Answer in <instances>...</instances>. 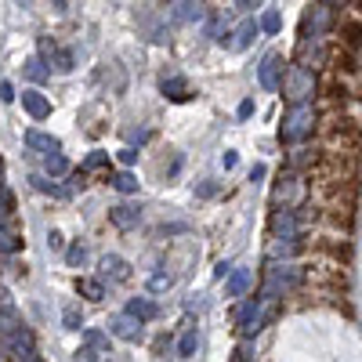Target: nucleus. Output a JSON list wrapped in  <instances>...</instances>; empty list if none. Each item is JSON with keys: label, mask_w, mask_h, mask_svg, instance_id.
Returning a JSON list of instances; mask_svg holds the SVG:
<instances>
[{"label": "nucleus", "mask_w": 362, "mask_h": 362, "mask_svg": "<svg viewBox=\"0 0 362 362\" xmlns=\"http://www.w3.org/2000/svg\"><path fill=\"white\" fill-rule=\"evenodd\" d=\"M300 279H305V268L300 264H268V276H264V286H261V300H279V297H290Z\"/></svg>", "instance_id": "nucleus-1"}, {"label": "nucleus", "mask_w": 362, "mask_h": 362, "mask_svg": "<svg viewBox=\"0 0 362 362\" xmlns=\"http://www.w3.org/2000/svg\"><path fill=\"white\" fill-rule=\"evenodd\" d=\"M283 95L290 105H312L315 90H319V80H315V69L312 66H290L286 76H283Z\"/></svg>", "instance_id": "nucleus-2"}, {"label": "nucleus", "mask_w": 362, "mask_h": 362, "mask_svg": "<svg viewBox=\"0 0 362 362\" xmlns=\"http://www.w3.org/2000/svg\"><path fill=\"white\" fill-rule=\"evenodd\" d=\"M312 131H315V109L312 105H290L283 112V124H279V141L283 145L305 141V138H312Z\"/></svg>", "instance_id": "nucleus-3"}, {"label": "nucleus", "mask_w": 362, "mask_h": 362, "mask_svg": "<svg viewBox=\"0 0 362 362\" xmlns=\"http://www.w3.org/2000/svg\"><path fill=\"white\" fill-rule=\"evenodd\" d=\"M283 76H286V58L283 54H264L261 58V66H257V80H261V87H268V90H279L283 87Z\"/></svg>", "instance_id": "nucleus-4"}, {"label": "nucleus", "mask_w": 362, "mask_h": 362, "mask_svg": "<svg viewBox=\"0 0 362 362\" xmlns=\"http://www.w3.org/2000/svg\"><path fill=\"white\" fill-rule=\"evenodd\" d=\"M300 250H305V243H300V235H276L272 239V247H268V261L272 264H290Z\"/></svg>", "instance_id": "nucleus-5"}, {"label": "nucleus", "mask_w": 362, "mask_h": 362, "mask_svg": "<svg viewBox=\"0 0 362 362\" xmlns=\"http://www.w3.org/2000/svg\"><path fill=\"white\" fill-rule=\"evenodd\" d=\"M268 225H272V232H276V235H297L300 232V210H293V206L272 210Z\"/></svg>", "instance_id": "nucleus-6"}, {"label": "nucleus", "mask_w": 362, "mask_h": 362, "mask_svg": "<svg viewBox=\"0 0 362 362\" xmlns=\"http://www.w3.org/2000/svg\"><path fill=\"white\" fill-rule=\"evenodd\" d=\"M109 334L112 337H119V341H141V322L138 319H131L127 312H119V315H112V322H109Z\"/></svg>", "instance_id": "nucleus-7"}, {"label": "nucleus", "mask_w": 362, "mask_h": 362, "mask_svg": "<svg viewBox=\"0 0 362 362\" xmlns=\"http://www.w3.org/2000/svg\"><path fill=\"white\" fill-rule=\"evenodd\" d=\"M160 87H163V95H167L170 102H189V98H192V87H189V80L181 76V73H163Z\"/></svg>", "instance_id": "nucleus-8"}, {"label": "nucleus", "mask_w": 362, "mask_h": 362, "mask_svg": "<svg viewBox=\"0 0 362 362\" xmlns=\"http://www.w3.org/2000/svg\"><path fill=\"white\" fill-rule=\"evenodd\" d=\"M102 279H109V283L131 279V264L119 257V254H105V257H102Z\"/></svg>", "instance_id": "nucleus-9"}, {"label": "nucleus", "mask_w": 362, "mask_h": 362, "mask_svg": "<svg viewBox=\"0 0 362 362\" xmlns=\"http://www.w3.org/2000/svg\"><path fill=\"white\" fill-rule=\"evenodd\" d=\"M22 109L33 119H47L51 116V102L40 95V90H22Z\"/></svg>", "instance_id": "nucleus-10"}, {"label": "nucleus", "mask_w": 362, "mask_h": 362, "mask_svg": "<svg viewBox=\"0 0 362 362\" xmlns=\"http://www.w3.org/2000/svg\"><path fill=\"white\" fill-rule=\"evenodd\" d=\"M109 221H112L116 228H134V225L141 221V210L131 206V203H119V206L109 210Z\"/></svg>", "instance_id": "nucleus-11"}, {"label": "nucleus", "mask_w": 362, "mask_h": 362, "mask_svg": "<svg viewBox=\"0 0 362 362\" xmlns=\"http://www.w3.org/2000/svg\"><path fill=\"white\" fill-rule=\"evenodd\" d=\"M127 315L138 319V322H148V319L160 315V308H156V300H148V297H131L127 300Z\"/></svg>", "instance_id": "nucleus-12"}, {"label": "nucleus", "mask_w": 362, "mask_h": 362, "mask_svg": "<svg viewBox=\"0 0 362 362\" xmlns=\"http://www.w3.org/2000/svg\"><path fill=\"white\" fill-rule=\"evenodd\" d=\"M300 192V177L293 174V170H286L283 177H279V185H276V196H272V199H276V203H283V206H290V199Z\"/></svg>", "instance_id": "nucleus-13"}, {"label": "nucleus", "mask_w": 362, "mask_h": 362, "mask_svg": "<svg viewBox=\"0 0 362 362\" xmlns=\"http://www.w3.org/2000/svg\"><path fill=\"white\" fill-rule=\"evenodd\" d=\"M25 145L33 148V153H44V156H51V153H58V138H51V134H44V131H25Z\"/></svg>", "instance_id": "nucleus-14"}, {"label": "nucleus", "mask_w": 362, "mask_h": 362, "mask_svg": "<svg viewBox=\"0 0 362 362\" xmlns=\"http://www.w3.org/2000/svg\"><path fill=\"white\" fill-rule=\"evenodd\" d=\"M337 33H341V40H344L348 51H358V47H362V22H355V18H341Z\"/></svg>", "instance_id": "nucleus-15"}, {"label": "nucleus", "mask_w": 362, "mask_h": 362, "mask_svg": "<svg viewBox=\"0 0 362 362\" xmlns=\"http://www.w3.org/2000/svg\"><path fill=\"white\" fill-rule=\"evenodd\" d=\"M29 181H33L37 192H47V196H54V199H69V196H73L69 185H54V181H47L44 174H29Z\"/></svg>", "instance_id": "nucleus-16"}, {"label": "nucleus", "mask_w": 362, "mask_h": 362, "mask_svg": "<svg viewBox=\"0 0 362 362\" xmlns=\"http://www.w3.org/2000/svg\"><path fill=\"white\" fill-rule=\"evenodd\" d=\"M105 181L116 189V192H124V196H131V192H138V177L131 174V170H116V174H105Z\"/></svg>", "instance_id": "nucleus-17"}, {"label": "nucleus", "mask_w": 362, "mask_h": 362, "mask_svg": "<svg viewBox=\"0 0 362 362\" xmlns=\"http://www.w3.org/2000/svg\"><path fill=\"white\" fill-rule=\"evenodd\" d=\"M319 250H326L334 261H341V264H351V257H355V250H351V243L348 239H341V243H329V239H322L319 243Z\"/></svg>", "instance_id": "nucleus-18"}, {"label": "nucleus", "mask_w": 362, "mask_h": 362, "mask_svg": "<svg viewBox=\"0 0 362 362\" xmlns=\"http://www.w3.org/2000/svg\"><path fill=\"white\" fill-rule=\"evenodd\" d=\"M250 279H254L250 268H235L232 279H228V286H225V293H228V297H243V290L250 286Z\"/></svg>", "instance_id": "nucleus-19"}, {"label": "nucleus", "mask_w": 362, "mask_h": 362, "mask_svg": "<svg viewBox=\"0 0 362 362\" xmlns=\"http://www.w3.org/2000/svg\"><path fill=\"white\" fill-rule=\"evenodd\" d=\"M18 247H22V239L15 235V228H8L4 221H0V254L11 257V254H18Z\"/></svg>", "instance_id": "nucleus-20"}, {"label": "nucleus", "mask_w": 362, "mask_h": 362, "mask_svg": "<svg viewBox=\"0 0 362 362\" xmlns=\"http://www.w3.org/2000/svg\"><path fill=\"white\" fill-rule=\"evenodd\" d=\"M319 160V148H293L290 153V170H300V167H308Z\"/></svg>", "instance_id": "nucleus-21"}, {"label": "nucleus", "mask_w": 362, "mask_h": 362, "mask_svg": "<svg viewBox=\"0 0 362 362\" xmlns=\"http://www.w3.org/2000/svg\"><path fill=\"white\" fill-rule=\"evenodd\" d=\"M44 170L51 177H62V174H69V160L62 153H51V156H44Z\"/></svg>", "instance_id": "nucleus-22"}, {"label": "nucleus", "mask_w": 362, "mask_h": 362, "mask_svg": "<svg viewBox=\"0 0 362 362\" xmlns=\"http://www.w3.org/2000/svg\"><path fill=\"white\" fill-rule=\"evenodd\" d=\"M83 344H87V351H105L109 355V337L102 329H83Z\"/></svg>", "instance_id": "nucleus-23"}, {"label": "nucleus", "mask_w": 362, "mask_h": 362, "mask_svg": "<svg viewBox=\"0 0 362 362\" xmlns=\"http://www.w3.org/2000/svg\"><path fill=\"white\" fill-rule=\"evenodd\" d=\"M76 290H80L87 300H102V297H105V286H102V279H76Z\"/></svg>", "instance_id": "nucleus-24"}, {"label": "nucleus", "mask_w": 362, "mask_h": 362, "mask_svg": "<svg viewBox=\"0 0 362 362\" xmlns=\"http://www.w3.org/2000/svg\"><path fill=\"white\" fill-rule=\"evenodd\" d=\"M25 76L33 80V83H44V80L51 76V73H47V66H44V58H37V54L29 58V62H25Z\"/></svg>", "instance_id": "nucleus-25"}, {"label": "nucleus", "mask_w": 362, "mask_h": 362, "mask_svg": "<svg viewBox=\"0 0 362 362\" xmlns=\"http://www.w3.org/2000/svg\"><path fill=\"white\" fill-rule=\"evenodd\" d=\"M254 37H257V22H243V25H239V33H235V40H232V47H235V51H243Z\"/></svg>", "instance_id": "nucleus-26"}, {"label": "nucleus", "mask_w": 362, "mask_h": 362, "mask_svg": "<svg viewBox=\"0 0 362 362\" xmlns=\"http://www.w3.org/2000/svg\"><path fill=\"white\" fill-rule=\"evenodd\" d=\"M174 18H181V22H199V18H203V4H174Z\"/></svg>", "instance_id": "nucleus-27"}, {"label": "nucleus", "mask_w": 362, "mask_h": 362, "mask_svg": "<svg viewBox=\"0 0 362 362\" xmlns=\"http://www.w3.org/2000/svg\"><path fill=\"white\" fill-rule=\"evenodd\" d=\"M257 29H264V33H279V29H283V18H279V11H276V8H268V11L261 15Z\"/></svg>", "instance_id": "nucleus-28"}, {"label": "nucleus", "mask_w": 362, "mask_h": 362, "mask_svg": "<svg viewBox=\"0 0 362 362\" xmlns=\"http://www.w3.org/2000/svg\"><path fill=\"white\" fill-rule=\"evenodd\" d=\"M51 62H54V69H58V73H69V69H73V51L54 47V51H51Z\"/></svg>", "instance_id": "nucleus-29"}, {"label": "nucleus", "mask_w": 362, "mask_h": 362, "mask_svg": "<svg viewBox=\"0 0 362 362\" xmlns=\"http://www.w3.org/2000/svg\"><path fill=\"white\" fill-rule=\"evenodd\" d=\"M196 348H199V334H196V329H189V334L181 337V344H177V355L189 358V355H196Z\"/></svg>", "instance_id": "nucleus-30"}, {"label": "nucleus", "mask_w": 362, "mask_h": 362, "mask_svg": "<svg viewBox=\"0 0 362 362\" xmlns=\"http://www.w3.org/2000/svg\"><path fill=\"white\" fill-rule=\"evenodd\" d=\"M334 66H337L341 73H358V62H355V54H351V51H344V54L337 51V54H334Z\"/></svg>", "instance_id": "nucleus-31"}, {"label": "nucleus", "mask_w": 362, "mask_h": 362, "mask_svg": "<svg viewBox=\"0 0 362 362\" xmlns=\"http://www.w3.org/2000/svg\"><path fill=\"white\" fill-rule=\"evenodd\" d=\"M62 322H66V329H80V326H83V315H80V308H76V305H66V312H62Z\"/></svg>", "instance_id": "nucleus-32"}, {"label": "nucleus", "mask_w": 362, "mask_h": 362, "mask_svg": "<svg viewBox=\"0 0 362 362\" xmlns=\"http://www.w3.org/2000/svg\"><path fill=\"white\" fill-rule=\"evenodd\" d=\"M66 261H69L73 268H80V264L87 261V247H83V243H73V247L66 250Z\"/></svg>", "instance_id": "nucleus-33"}, {"label": "nucleus", "mask_w": 362, "mask_h": 362, "mask_svg": "<svg viewBox=\"0 0 362 362\" xmlns=\"http://www.w3.org/2000/svg\"><path fill=\"white\" fill-rule=\"evenodd\" d=\"M326 90H329V98H334V102H348V95H351V90H348L341 80H329V83H326Z\"/></svg>", "instance_id": "nucleus-34"}, {"label": "nucleus", "mask_w": 362, "mask_h": 362, "mask_svg": "<svg viewBox=\"0 0 362 362\" xmlns=\"http://www.w3.org/2000/svg\"><path fill=\"white\" fill-rule=\"evenodd\" d=\"M105 163H109V153H90V156L83 160V167H80V170L87 174V170H98V167H105Z\"/></svg>", "instance_id": "nucleus-35"}, {"label": "nucleus", "mask_w": 362, "mask_h": 362, "mask_svg": "<svg viewBox=\"0 0 362 362\" xmlns=\"http://www.w3.org/2000/svg\"><path fill=\"white\" fill-rule=\"evenodd\" d=\"M148 290H153V293H163V290H170V276H163V272H156V276L148 279Z\"/></svg>", "instance_id": "nucleus-36"}, {"label": "nucleus", "mask_w": 362, "mask_h": 362, "mask_svg": "<svg viewBox=\"0 0 362 362\" xmlns=\"http://www.w3.org/2000/svg\"><path fill=\"white\" fill-rule=\"evenodd\" d=\"M0 315H15V300L4 286H0Z\"/></svg>", "instance_id": "nucleus-37"}, {"label": "nucleus", "mask_w": 362, "mask_h": 362, "mask_svg": "<svg viewBox=\"0 0 362 362\" xmlns=\"http://www.w3.org/2000/svg\"><path fill=\"white\" fill-rule=\"evenodd\" d=\"M196 196H203V199L218 196V181H203V185H196Z\"/></svg>", "instance_id": "nucleus-38"}, {"label": "nucleus", "mask_w": 362, "mask_h": 362, "mask_svg": "<svg viewBox=\"0 0 362 362\" xmlns=\"http://www.w3.org/2000/svg\"><path fill=\"white\" fill-rule=\"evenodd\" d=\"M62 243H66L62 232H51V235H47V247H51V250H62Z\"/></svg>", "instance_id": "nucleus-39"}, {"label": "nucleus", "mask_w": 362, "mask_h": 362, "mask_svg": "<svg viewBox=\"0 0 362 362\" xmlns=\"http://www.w3.org/2000/svg\"><path fill=\"white\" fill-rule=\"evenodd\" d=\"M134 160H138L134 148H119V163H134Z\"/></svg>", "instance_id": "nucleus-40"}, {"label": "nucleus", "mask_w": 362, "mask_h": 362, "mask_svg": "<svg viewBox=\"0 0 362 362\" xmlns=\"http://www.w3.org/2000/svg\"><path fill=\"white\" fill-rule=\"evenodd\" d=\"M228 272H232V264H228V261H218V268H214V276H218V279H225Z\"/></svg>", "instance_id": "nucleus-41"}, {"label": "nucleus", "mask_w": 362, "mask_h": 362, "mask_svg": "<svg viewBox=\"0 0 362 362\" xmlns=\"http://www.w3.org/2000/svg\"><path fill=\"white\" fill-rule=\"evenodd\" d=\"M250 112H254V102H250V98H247V102H243V105H239V119H247V116H250Z\"/></svg>", "instance_id": "nucleus-42"}, {"label": "nucleus", "mask_w": 362, "mask_h": 362, "mask_svg": "<svg viewBox=\"0 0 362 362\" xmlns=\"http://www.w3.org/2000/svg\"><path fill=\"white\" fill-rule=\"evenodd\" d=\"M0 98H4V102H11V98H15V90H11V83H0Z\"/></svg>", "instance_id": "nucleus-43"}, {"label": "nucleus", "mask_w": 362, "mask_h": 362, "mask_svg": "<svg viewBox=\"0 0 362 362\" xmlns=\"http://www.w3.org/2000/svg\"><path fill=\"white\" fill-rule=\"evenodd\" d=\"M76 362H95V351H87V348L76 351Z\"/></svg>", "instance_id": "nucleus-44"}, {"label": "nucleus", "mask_w": 362, "mask_h": 362, "mask_svg": "<svg viewBox=\"0 0 362 362\" xmlns=\"http://www.w3.org/2000/svg\"><path fill=\"white\" fill-rule=\"evenodd\" d=\"M221 163H225V170H232V167H235V153H225Z\"/></svg>", "instance_id": "nucleus-45"}, {"label": "nucleus", "mask_w": 362, "mask_h": 362, "mask_svg": "<svg viewBox=\"0 0 362 362\" xmlns=\"http://www.w3.org/2000/svg\"><path fill=\"white\" fill-rule=\"evenodd\" d=\"M261 177H264V167H261V163H257V167H254V170H250V181H261Z\"/></svg>", "instance_id": "nucleus-46"}]
</instances>
